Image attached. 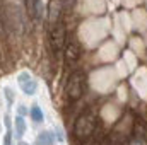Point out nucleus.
<instances>
[{"label": "nucleus", "instance_id": "nucleus-1", "mask_svg": "<svg viewBox=\"0 0 147 145\" xmlns=\"http://www.w3.org/2000/svg\"><path fill=\"white\" fill-rule=\"evenodd\" d=\"M96 126H98V116H96V113L86 111V113H82V114L77 118L75 126H74V133H75L77 138L86 140V138H89V137L94 133Z\"/></svg>", "mask_w": 147, "mask_h": 145}, {"label": "nucleus", "instance_id": "nucleus-2", "mask_svg": "<svg viewBox=\"0 0 147 145\" xmlns=\"http://www.w3.org/2000/svg\"><path fill=\"white\" fill-rule=\"evenodd\" d=\"M84 91H86V73L82 70H75L67 82V96L75 101L84 94Z\"/></svg>", "mask_w": 147, "mask_h": 145}, {"label": "nucleus", "instance_id": "nucleus-3", "mask_svg": "<svg viewBox=\"0 0 147 145\" xmlns=\"http://www.w3.org/2000/svg\"><path fill=\"white\" fill-rule=\"evenodd\" d=\"M65 38H67L65 26L62 22H57V24H53L50 28V46H51V51L55 55L60 53L62 50H65V44H67Z\"/></svg>", "mask_w": 147, "mask_h": 145}, {"label": "nucleus", "instance_id": "nucleus-4", "mask_svg": "<svg viewBox=\"0 0 147 145\" xmlns=\"http://www.w3.org/2000/svg\"><path fill=\"white\" fill-rule=\"evenodd\" d=\"M17 82H19V87L22 89V92L26 96H33L36 92L38 84H36V80L29 75V72H21L17 75Z\"/></svg>", "mask_w": 147, "mask_h": 145}, {"label": "nucleus", "instance_id": "nucleus-5", "mask_svg": "<svg viewBox=\"0 0 147 145\" xmlns=\"http://www.w3.org/2000/svg\"><path fill=\"white\" fill-rule=\"evenodd\" d=\"M82 55V48L77 39H70L65 44V62L67 63H75Z\"/></svg>", "mask_w": 147, "mask_h": 145}, {"label": "nucleus", "instance_id": "nucleus-6", "mask_svg": "<svg viewBox=\"0 0 147 145\" xmlns=\"http://www.w3.org/2000/svg\"><path fill=\"white\" fill-rule=\"evenodd\" d=\"M62 10H63L62 0H53V2H51V5H50V15H48V19H50V24H51V26H53V24H57V22H60Z\"/></svg>", "mask_w": 147, "mask_h": 145}, {"label": "nucleus", "instance_id": "nucleus-7", "mask_svg": "<svg viewBox=\"0 0 147 145\" xmlns=\"http://www.w3.org/2000/svg\"><path fill=\"white\" fill-rule=\"evenodd\" d=\"M34 145H53V137L50 132H41L36 137V142Z\"/></svg>", "mask_w": 147, "mask_h": 145}, {"label": "nucleus", "instance_id": "nucleus-8", "mask_svg": "<svg viewBox=\"0 0 147 145\" xmlns=\"http://www.w3.org/2000/svg\"><path fill=\"white\" fill-rule=\"evenodd\" d=\"M24 133H26V121L22 116H16V137L22 138Z\"/></svg>", "mask_w": 147, "mask_h": 145}, {"label": "nucleus", "instance_id": "nucleus-9", "mask_svg": "<svg viewBox=\"0 0 147 145\" xmlns=\"http://www.w3.org/2000/svg\"><path fill=\"white\" fill-rule=\"evenodd\" d=\"M29 114H31V118H33L36 123H41V121H43V111L38 108V106H33L31 111H29Z\"/></svg>", "mask_w": 147, "mask_h": 145}, {"label": "nucleus", "instance_id": "nucleus-10", "mask_svg": "<svg viewBox=\"0 0 147 145\" xmlns=\"http://www.w3.org/2000/svg\"><path fill=\"white\" fill-rule=\"evenodd\" d=\"M28 7H29L31 15L38 17V12H39V0H28Z\"/></svg>", "mask_w": 147, "mask_h": 145}, {"label": "nucleus", "instance_id": "nucleus-11", "mask_svg": "<svg viewBox=\"0 0 147 145\" xmlns=\"http://www.w3.org/2000/svg\"><path fill=\"white\" fill-rule=\"evenodd\" d=\"M3 92H5L7 103H9V104H12V103H14V94H12V89H10V87H5V89H3Z\"/></svg>", "mask_w": 147, "mask_h": 145}, {"label": "nucleus", "instance_id": "nucleus-12", "mask_svg": "<svg viewBox=\"0 0 147 145\" xmlns=\"http://www.w3.org/2000/svg\"><path fill=\"white\" fill-rule=\"evenodd\" d=\"M9 132L5 133V137H3V145H12V135H10V128H7Z\"/></svg>", "mask_w": 147, "mask_h": 145}, {"label": "nucleus", "instance_id": "nucleus-13", "mask_svg": "<svg viewBox=\"0 0 147 145\" xmlns=\"http://www.w3.org/2000/svg\"><path fill=\"white\" fill-rule=\"evenodd\" d=\"M28 111H26V108L24 106H19V116H22V114H26Z\"/></svg>", "mask_w": 147, "mask_h": 145}, {"label": "nucleus", "instance_id": "nucleus-14", "mask_svg": "<svg viewBox=\"0 0 147 145\" xmlns=\"http://www.w3.org/2000/svg\"><path fill=\"white\" fill-rule=\"evenodd\" d=\"M19 145H28V144H24V142H22V144H19Z\"/></svg>", "mask_w": 147, "mask_h": 145}]
</instances>
